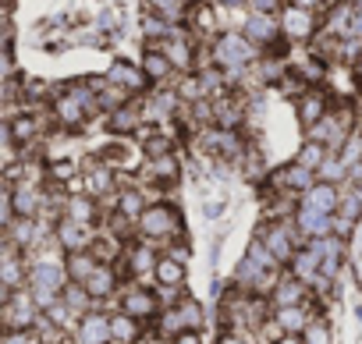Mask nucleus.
<instances>
[{"label":"nucleus","mask_w":362,"mask_h":344,"mask_svg":"<svg viewBox=\"0 0 362 344\" xmlns=\"http://www.w3.org/2000/svg\"><path fill=\"white\" fill-rule=\"evenodd\" d=\"M330 149L323 146V142H316V138H309L302 149H298V156H295V163H302V167H309V170H316L320 163H323V156H327Z\"/></svg>","instance_id":"nucleus-22"},{"label":"nucleus","mask_w":362,"mask_h":344,"mask_svg":"<svg viewBox=\"0 0 362 344\" xmlns=\"http://www.w3.org/2000/svg\"><path fill=\"white\" fill-rule=\"evenodd\" d=\"M291 4H295V8H305V11H316L323 0H291Z\"/></svg>","instance_id":"nucleus-43"},{"label":"nucleus","mask_w":362,"mask_h":344,"mask_svg":"<svg viewBox=\"0 0 362 344\" xmlns=\"http://www.w3.org/2000/svg\"><path fill=\"white\" fill-rule=\"evenodd\" d=\"M277 326H281V333H298V330H305V326H309L305 309H302V305H284V309H277Z\"/></svg>","instance_id":"nucleus-16"},{"label":"nucleus","mask_w":362,"mask_h":344,"mask_svg":"<svg viewBox=\"0 0 362 344\" xmlns=\"http://www.w3.org/2000/svg\"><path fill=\"white\" fill-rule=\"evenodd\" d=\"M117 22H121V15H117V11H103V18H100V25H103V29H117Z\"/></svg>","instance_id":"nucleus-42"},{"label":"nucleus","mask_w":362,"mask_h":344,"mask_svg":"<svg viewBox=\"0 0 362 344\" xmlns=\"http://www.w3.org/2000/svg\"><path fill=\"white\" fill-rule=\"evenodd\" d=\"M259 242L270 249V256H274L277 263H291L295 245H291V231H288L284 224H270V227L263 231V238H259Z\"/></svg>","instance_id":"nucleus-7"},{"label":"nucleus","mask_w":362,"mask_h":344,"mask_svg":"<svg viewBox=\"0 0 362 344\" xmlns=\"http://www.w3.org/2000/svg\"><path fill=\"white\" fill-rule=\"evenodd\" d=\"M221 8H238V4H245V0H217Z\"/></svg>","instance_id":"nucleus-47"},{"label":"nucleus","mask_w":362,"mask_h":344,"mask_svg":"<svg viewBox=\"0 0 362 344\" xmlns=\"http://www.w3.org/2000/svg\"><path fill=\"white\" fill-rule=\"evenodd\" d=\"M277 344H298V337H291V333H288V337H281Z\"/></svg>","instance_id":"nucleus-48"},{"label":"nucleus","mask_w":362,"mask_h":344,"mask_svg":"<svg viewBox=\"0 0 362 344\" xmlns=\"http://www.w3.org/2000/svg\"><path fill=\"white\" fill-rule=\"evenodd\" d=\"M8 220H11V203L8 196H0V227H8Z\"/></svg>","instance_id":"nucleus-41"},{"label":"nucleus","mask_w":362,"mask_h":344,"mask_svg":"<svg viewBox=\"0 0 362 344\" xmlns=\"http://www.w3.org/2000/svg\"><path fill=\"white\" fill-rule=\"evenodd\" d=\"M156 277H160L167 287H170V284H181V280H185V266H181L177 259H170V256H167V259H160V263H156Z\"/></svg>","instance_id":"nucleus-27"},{"label":"nucleus","mask_w":362,"mask_h":344,"mask_svg":"<svg viewBox=\"0 0 362 344\" xmlns=\"http://www.w3.org/2000/svg\"><path fill=\"white\" fill-rule=\"evenodd\" d=\"M344 178H348V167L341 163V156H337V153H327V156H323V163L316 167V182L344 185Z\"/></svg>","instance_id":"nucleus-13"},{"label":"nucleus","mask_w":362,"mask_h":344,"mask_svg":"<svg viewBox=\"0 0 362 344\" xmlns=\"http://www.w3.org/2000/svg\"><path fill=\"white\" fill-rule=\"evenodd\" d=\"M142 75L153 78V82L167 78V75H170V61H167V54H146V57H142Z\"/></svg>","instance_id":"nucleus-24"},{"label":"nucleus","mask_w":362,"mask_h":344,"mask_svg":"<svg viewBox=\"0 0 362 344\" xmlns=\"http://www.w3.org/2000/svg\"><path fill=\"white\" fill-rule=\"evenodd\" d=\"M124 312L135 316V319H139V316H153V312H156V298L146 295V291H132V295L124 298Z\"/></svg>","instance_id":"nucleus-20"},{"label":"nucleus","mask_w":362,"mask_h":344,"mask_svg":"<svg viewBox=\"0 0 362 344\" xmlns=\"http://www.w3.org/2000/svg\"><path fill=\"white\" fill-rule=\"evenodd\" d=\"M139 227L149 235V238H163V235H174L177 231V213L170 206H149L139 213Z\"/></svg>","instance_id":"nucleus-4"},{"label":"nucleus","mask_w":362,"mask_h":344,"mask_svg":"<svg viewBox=\"0 0 362 344\" xmlns=\"http://www.w3.org/2000/svg\"><path fill=\"white\" fill-rule=\"evenodd\" d=\"M355 131H362V117H358V124H355Z\"/></svg>","instance_id":"nucleus-51"},{"label":"nucleus","mask_w":362,"mask_h":344,"mask_svg":"<svg viewBox=\"0 0 362 344\" xmlns=\"http://www.w3.org/2000/svg\"><path fill=\"white\" fill-rule=\"evenodd\" d=\"M82 287L89 291V295H96V298H103V295H110V287H114V273L107 270V266H96L86 280H82Z\"/></svg>","instance_id":"nucleus-19"},{"label":"nucleus","mask_w":362,"mask_h":344,"mask_svg":"<svg viewBox=\"0 0 362 344\" xmlns=\"http://www.w3.org/2000/svg\"><path fill=\"white\" fill-rule=\"evenodd\" d=\"M107 78H110L114 85H121L124 93H139V89L146 85V75H142V68H135V64H128V61H117V64L107 71Z\"/></svg>","instance_id":"nucleus-10"},{"label":"nucleus","mask_w":362,"mask_h":344,"mask_svg":"<svg viewBox=\"0 0 362 344\" xmlns=\"http://www.w3.org/2000/svg\"><path fill=\"white\" fill-rule=\"evenodd\" d=\"M15 213L18 217H33L36 213V192L29 185H18L15 189Z\"/></svg>","instance_id":"nucleus-29"},{"label":"nucleus","mask_w":362,"mask_h":344,"mask_svg":"<svg viewBox=\"0 0 362 344\" xmlns=\"http://www.w3.org/2000/svg\"><path fill=\"white\" fill-rule=\"evenodd\" d=\"M149 174H153V178H160V182H167V178L174 182V178H177V160H174L170 153L153 156V160H149Z\"/></svg>","instance_id":"nucleus-25"},{"label":"nucleus","mask_w":362,"mask_h":344,"mask_svg":"<svg viewBox=\"0 0 362 344\" xmlns=\"http://www.w3.org/2000/svg\"><path fill=\"white\" fill-rule=\"evenodd\" d=\"M110 337V319L107 316H86L78 326V340L82 344H107Z\"/></svg>","instance_id":"nucleus-11"},{"label":"nucleus","mask_w":362,"mask_h":344,"mask_svg":"<svg viewBox=\"0 0 362 344\" xmlns=\"http://www.w3.org/2000/svg\"><path fill=\"white\" fill-rule=\"evenodd\" d=\"M110 128H114V131H135V128H139L135 110H117V114H114V121H110Z\"/></svg>","instance_id":"nucleus-31"},{"label":"nucleus","mask_w":362,"mask_h":344,"mask_svg":"<svg viewBox=\"0 0 362 344\" xmlns=\"http://www.w3.org/2000/svg\"><path fill=\"white\" fill-rule=\"evenodd\" d=\"M149 4H153L156 18H163V22H177L181 15H185V4H189V0H149Z\"/></svg>","instance_id":"nucleus-26"},{"label":"nucleus","mask_w":362,"mask_h":344,"mask_svg":"<svg viewBox=\"0 0 362 344\" xmlns=\"http://www.w3.org/2000/svg\"><path fill=\"white\" fill-rule=\"evenodd\" d=\"M18 277H22V270H18L15 259H0V280H4V284H18Z\"/></svg>","instance_id":"nucleus-36"},{"label":"nucleus","mask_w":362,"mask_h":344,"mask_svg":"<svg viewBox=\"0 0 362 344\" xmlns=\"http://www.w3.org/2000/svg\"><path fill=\"white\" fill-rule=\"evenodd\" d=\"M146 153H149V156H163V153H170V142L156 135V138H149V142H146Z\"/></svg>","instance_id":"nucleus-38"},{"label":"nucleus","mask_w":362,"mask_h":344,"mask_svg":"<svg viewBox=\"0 0 362 344\" xmlns=\"http://www.w3.org/2000/svg\"><path fill=\"white\" fill-rule=\"evenodd\" d=\"M214 61L235 78L238 71H245V68L256 61V47H252V40H245V36H238V32H224V36L214 43Z\"/></svg>","instance_id":"nucleus-1"},{"label":"nucleus","mask_w":362,"mask_h":344,"mask_svg":"<svg viewBox=\"0 0 362 344\" xmlns=\"http://www.w3.org/2000/svg\"><path fill=\"white\" fill-rule=\"evenodd\" d=\"M351 75H355V82H362V50H358V57L351 61Z\"/></svg>","instance_id":"nucleus-45"},{"label":"nucleus","mask_w":362,"mask_h":344,"mask_svg":"<svg viewBox=\"0 0 362 344\" xmlns=\"http://www.w3.org/2000/svg\"><path fill=\"white\" fill-rule=\"evenodd\" d=\"M167 61L170 68H181V71H189L192 68V47L189 43H181V36H174V43H167Z\"/></svg>","instance_id":"nucleus-21"},{"label":"nucleus","mask_w":362,"mask_h":344,"mask_svg":"<svg viewBox=\"0 0 362 344\" xmlns=\"http://www.w3.org/2000/svg\"><path fill=\"white\" fill-rule=\"evenodd\" d=\"M68 270H71V277H75V280H86V277L96 270V263H93V256L71 252V259H68Z\"/></svg>","instance_id":"nucleus-30"},{"label":"nucleus","mask_w":362,"mask_h":344,"mask_svg":"<svg viewBox=\"0 0 362 344\" xmlns=\"http://www.w3.org/2000/svg\"><path fill=\"white\" fill-rule=\"evenodd\" d=\"M295 224H298V231H302L305 238L334 235V217H327V213H313V210H302V206H298V213H295Z\"/></svg>","instance_id":"nucleus-9"},{"label":"nucleus","mask_w":362,"mask_h":344,"mask_svg":"<svg viewBox=\"0 0 362 344\" xmlns=\"http://www.w3.org/2000/svg\"><path fill=\"white\" fill-rule=\"evenodd\" d=\"M221 344H245V340H238V337H224Z\"/></svg>","instance_id":"nucleus-50"},{"label":"nucleus","mask_w":362,"mask_h":344,"mask_svg":"<svg viewBox=\"0 0 362 344\" xmlns=\"http://www.w3.org/2000/svg\"><path fill=\"white\" fill-rule=\"evenodd\" d=\"M281 32L284 36H291V40H309V36H316V15L313 11H305V8H295V4H288L284 11H281Z\"/></svg>","instance_id":"nucleus-2"},{"label":"nucleus","mask_w":362,"mask_h":344,"mask_svg":"<svg viewBox=\"0 0 362 344\" xmlns=\"http://www.w3.org/2000/svg\"><path fill=\"white\" fill-rule=\"evenodd\" d=\"M327 110H330V96H327V93H320V89H305V93L298 96V121H302L305 128H313Z\"/></svg>","instance_id":"nucleus-6"},{"label":"nucleus","mask_w":362,"mask_h":344,"mask_svg":"<svg viewBox=\"0 0 362 344\" xmlns=\"http://www.w3.org/2000/svg\"><path fill=\"white\" fill-rule=\"evenodd\" d=\"M341 220H348V224H358L362 220V196L355 192V189H348L341 199H337V210H334Z\"/></svg>","instance_id":"nucleus-17"},{"label":"nucleus","mask_w":362,"mask_h":344,"mask_svg":"<svg viewBox=\"0 0 362 344\" xmlns=\"http://www.w3.org/2000/svg\"><path fill=\"white\" fill-rule=\"evenodd\" d=\"M305 344H330V330L323 323H309L305 326Z\"/></svg>","instance_id":"nucleus-34"},{"label":"nucleus","mask_w":362,"mask_h":344,"mask_svg":"<svg viewBox=\"0 0 362 344\" xmlns=\"http://www.w3.org/2000/svg\"><path fill=\"white\" fill-rule=\"evenodd\" d=\"M0 196H8V192H4V182H0Z\"/></svg>","instance_id":"nucleus-52"},{"label":"nucleus","mask_w":362,"mask_h":344,"mask_svg":"<svg viewBox=\"0 0 362 344\" xmlns=\"http://www.w3.org/2000/svg\"><path fill=\"white\" fill-rule=\"evenodd\" d=\"M174 344H199V337L192 333V330H185V333H177V340Z\"/></svg>","instance_id":"nucleus-44"},{"label":"nucleus","mask_w":362,"mask_h":344,"mask_svg":"<svg viewBox=\"0 0 362 344\" xmlns=\"http://www.w3.org/2000/svg\"><path fill=\"white\" fill-rule=\"evenodd\" d=\"M291 270H295V277H298L302 284H313V280L320 277V256H316L313 249H302V252L291 256Z\"/></svg>","instance_id":"nucleus-12"},{"label":"nucleus","mask_w":362,"mask_h":344,"mask_svg":"<svg viewBox=\"0 0 362 344\" xmlns=\"http://www.w3.org/2000/svg\"><path fill=\"white\" fill-rule=\"evenodd\" d=\"M302 298H305V284L295 277V280H281L277 287H274V305L277 309H284V305H302Z\"/></svg>","instance_id":"nucleus-15"},{"label":"nucleus","mask_w":362,"mask_h":344,"mask_svg":"<svg viewBox=\"0 0 362 344\" xmlns=\"http://www.w3.org/2000/svg\"><path fill=\"white\" fill-rule=\"evenodd\" d=\"M57 242L64 245V249H82L86 245V224H78V220H64L61 227H57Z\"/></svg>","instance_id":"nucleus-18"},{"label":"nucleus","mask_w":362,"mask_h":344,"mask_svg":"<svg viewBox=\"0 0 362 344\" xmlns=\"http://www.w3.org/2000/svg\"><path fill=\"white\" fill-rule=\"evenodd\" d=\"M337 199H341L337 185L313 182V185L302 192V210H313V213H327V217H334V210H337Z\"/></svg>","instance_id":"nucleus-3"},{"label":"nucleus","mask_w":362,"mask_h":344,"mask_svg":"<svg viewBox=\"0 0 362 344\" xmlns=\"http://www.w3.org/2000/svg\"><path fill=\"white\" fill-rule=\"evenodd\" d=\"M277 36H281V22H277V15L252 11V15L245 18V40H252L256 47H270V43H277Z\"/></svg>","instance_id":"nucleus-5"},{"label":"nucleus","mask_w":362,"mask_h":344,"mask_svg":"<svg viewBox=\"0 0 362 344\" xmlns=\"http://www.w3.org/2000/svg\"><path fill=\"white\" fill-rule=\"evenodd\" d=\"M68 217L78 220V224H86V220L93 217V203H89V199H71V203H68Z\"/></svg>","instance_id":"nucleus-32"},{"label":"nucleus","mask_w":362,"mask_h":344,"mask_svg":"<svg viewBox=\"0 0 362 344\" xmlns=\"http://www.w3.org/2000/svg\"><path fill=\"white\" fill-rule=\"evenodd\" d=\"M64 302H68V309L82 312V309H86V302H89V291H86V287H78V284H71V287L64 291Z\"/></svg>","instance_id":"nucleus-33"},{"label":"nucleus","mask_w":362,"mask_h":344,"mask_svg":"<svg viewBox=\"0 0 362 344\" xmlns=\"http://www.w3.org/2000/svg\"><path fill=\"white\" fill-rule=\"evenodd\" d=\"M29 280H33V287H43V291H61L64 273H61L54 263H40V266H33Z\"/></svg>","instance_id":"nucleus-14"},{"label":"nucleus","mask_w":362,"mask_h":344,"mask_svg":"<svg viewBox=\"0 0 362 344\" xmlns=\"http://www.w3.org/2000/svg\"><path fill=\"white\" fill-rule=\"evenodd\" d=\"M132 259H135V270H149V266H153V256H149L146 249H139Z\"/></svg>","instance_id":"nucleus-40"},{"label":"nucleus","mask_w":362,"mask_h":344,"mask_svg":"<svg viewBox=\"0 0 362 344\" xmlns=\"http://www.w3.org/2000/svg\"><path fill=\"white\" fill-rule=\"evenodd\" d=\"M142 36L156 40V36H170V29L163 25V18H142Z\"/></svg>","instance_id":"nucleus-35"},{"label":"nucleus","mask_w":362,"mask_h":344,"mask_svg":"<svg viewBox=\"0 0 362 344\" xmlns=\"http://www.w3.org/2000/svg\"><path fill=\"white\" fill-rule=\"evenodd\" d=\"M4 22H8V8H4V4H0V25H4Z\"/></svg>","instance_id":"nucleus-49"},{"label":"nucleus","mask_w":362,"mask_h":344,"mask_svg":"<svg viewBox=\"0 0 362 344\" xmlns=\"http://www.w3.org/2000/svg\"><path fill=\"white\" fill-rule=\"evenodd\" d=\"M121 213L139 217V213H142V196H139V192H124V196H121Z\"/></svg>","instance_id":"nucleus-37"},{"label":"nucleus","mask_w":362,"mask_h":344,"mask_svg":"<svg viewBox=\"0 0 362 344\" xmlns=\"http://www.w3.org/2000/svg\"><path fill=\"white\" fill-rule=\"evenodd\" d=\"M135 330H139V326H135V316H128V312L110 319V337H117V340H124V344L135 340Z\"/></svg>","instance_id":"nucleus-28"},{"label":"nucleus","mask_w":362,"mask_h":344,"mask_svg":"<svg viewBox=\"0 0 362 344\" xmlns=\"http://www.w3.org/2000/svg\"><path fill=\"white\" fill-rule=\"evenodd\" d=\"M277 189H288V192H305L313 182H316V170H309V167H302V163H291V167H284V170H277Z\"/></svg>","instance_id":"nucleus-8"},{"label":"nucleus","mask_w":362,"mask_h":344,"mask_svg":"<svg viewBox=\"0 0 362 344\" xmlns=\"http://www.w3.org/2000/svg\"><path fill=\"white\" fill-rule=\"evenodd\" d=\"M337 156H341V163L344 167H351V163H362V131H348V138L341 142V149H337Z\"/></svg>","instance_id":"nucleus-23"},{"label":"nucleus","mask_w":362,"mask_h":344,"mask_svg":"<svg viewBox=\"0 0 362 344\" xmlns=\"http://www.w3.org/2000/svg\"><path fill=\"white\" fill-rule=\"evenodd\" d=\"M8 71H11V57L0 54V75H8Z\"/></svg>","instance_id":"nucleus-46"},{"label":"nucleus","mask_w":362,"mask_h":344,"mask_svg":"<svg viewBox=\"0 0 362 344\" xmlns=\"http://www.w3.org/2000/svg\"><path fill=\"white\" fill-rule=\"evenodd\" d=\"M249 4H252V11H263V15H277L281 0H249Z\"/></svg>","instance_id":"nucleus-39"}]
</instances>
